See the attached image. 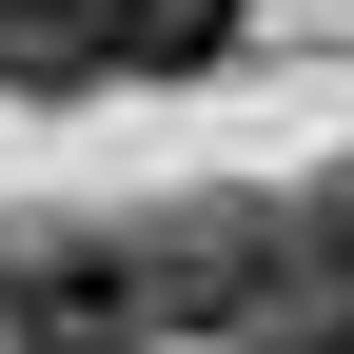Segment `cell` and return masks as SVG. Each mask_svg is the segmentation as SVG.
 I'll return each instance as SVG.
<instances>
[{"mask_svg":"<svg viewBox=\"0 0 354 354\" xmlns=\"http://www.w3.org/2000/svg\"><path fill=\"white\" fill-rule=\"evenodd\" d=\"M158 236H99V216H20L0 236V354H158Z\"/></svg>","mask_w":354,"mask_h":354,"instance_id":"1","label":"cell"},{"mask_svg":"<svg viewBox=\"0 0 354 354\" xmlns=\"http://www.w3.org/2000/svg\"><path fill=\"white\" fill-rule=\"evenodd\" d=\"M216 354H354V177L276 197V256H256V295L216 315Z\"/></svg>","mask_w":354,"mask_h":354,"instance_id":"2","label":"cell"},{"mask_svg":"<svg viewBox=\"0 0 354 354\" xmlns=\"http://www.w3.org/2000/svg\"><path fill=\"white\" fill-rule=\"evenodd\" d=\"M0 79H118V0H0Z\"/></svg>","mask_w":354,"mask_h":354,"instance_id":"3","label":"cell"},{"mask_svg":"<svg viewBox=\"0 0 354 354\" xmlns=\"http://www.w3.org/2000/svg\"><path fill=\"white\" fill-rule=\"evenodd\" d=\"M236 20H256V0H118V79H197Z\"/></svg>","mask_w":354,"mask_h":354,"instance_id":"4","label":"cell"}]
</instances>
